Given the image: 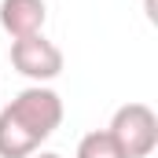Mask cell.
I'll return each instance as SVG.
<instances>
[{"mask_svg":"<svg viewBox=\"0 0 158 158\" xmlns=\"http://www.w3.org/2000/svg\"><path fill=\"white\" fill-rule=\"evenodd\" d=\"M63 125V99L48 85L22 88L0 110V158H30Z\"/></svg>","mask_w":158,"mask_h":158,"instance_id":"1","label":"cell"},{"mask_svg":"<svg viewBox=\"0 0 158 158\" xmlns=\"http://www.w3.org/2000/svg\"><path fill=\"white\" fill-rule=\"evenodd\" d=\"M107 132L114 136L125 158H147L158 147V114L147 103H125L114 110Z\"/></svg>","mask_w":158,"mask_h":158,"instance_id":"2","label":"cell"},{"mask_svg":"<svg viewBox=\"0 0 158 158\" xmlns=\"http://www.w3.org/2000/svg\"><path fill=\"white\" fill-rule=\"evenodd\" d=\"M11 66L22 77H30L33 85H48V81H55L63 74V52L44 33L19 37V40H11Z\"/></svg>","mask_w":158,"mask_h":158,"instance_id":"3","label":"cell"},{"mask_svg":"<svg viewBox=\"0 0 158 158\" xmlns=\"http://www.w3.org/2000/svg\"><path fill=\"white\" fill-rule=\"evenodd\" d=\"M48 4L44 0H0V30L11 40L44 33Z\"/></svg>","mask_w":158,"mask_h":158,"instance_id":"4","label":"cell"},{"mask_svg":"<svg viewBox=\"0 0 158 158\" xmlns=\"http://www.w3.org/2000/svg\"><path fill=\"white\" fill-rule=\"evenodd\" d=\"M74 158H125V155H121V147L114 143V136L107 129H92L77 140Z\"/></svg>","mask_w":158,"mask_h":158,"instance_id":"5","label":"cell"},{"mask_svg":"<svg viewBox=\"0 0 158 158\" xmlns=\"http://www.w3.org/2000/svg\"><path fill=\"white\" fill-rule=\"evenodd\" d=\"M30 158H63V155H55V151H33Z\"/></svg>","mask_w":158,"mask_h":158,"instance_id":"6","label":"cell"}]
</instances>
